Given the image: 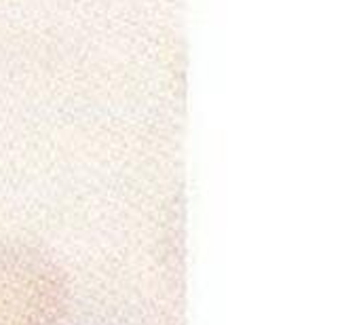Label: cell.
<instances>
[{
	"mask_svg": "<svg viewBox=\"0 0 361 325\" xmlns=\"http://www.w3.org/2000/svg\"><path fill=\"white\" fill-rule=\"evenodd\" d=\"M72 315L63 264L38 243L0 237V325H70Z\"/></svg>",
	"mask_w": 361,
	"mask_h": 325,
	"instance_id": "cell-1",
	"label": "cell"
}]
</instances>
